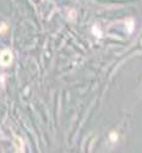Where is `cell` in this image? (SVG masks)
Segmentation results:
<instances>
[{"instance_id": "6da1fadb", "label": "cell", "mask_w": 142, "mask_h": 153, "mask_svg": "<svg viewBox=\"0 0 142 153\" xmlns=\"http://www.w3.org/2000/svg\"><path fill=\"white\" fill-rule=\"evenodd\" d=\"M12 62V53L11 50L9 49H5L0 53V65L6 68V66H10V64Z\"/></svg>"}, {"instance_id": "7a4b0ae2", "label": "cell", "mask_w": 142, "mask_h": 153, "mask_svg": "<svg viewBox=\"0 0 142 153\" xmlns=\"http://www.w3.org/2000/svg\"><path fill=\"white\" fill-rule=\"evenodd\" d=\"M14 143H15L16 149H17L19 152H22V149H23V143H22V140H21V138H19V137H16V138H15V141H14Z\"/></svg>"}, {"instance_id": "3957f363", "label": "cell", "mask_w": 142, "mask_h": 153, "mask_svg": "<svg viewBox=\"0 0 142 153\" xmlns=\"http://www.w3.org/2000/svg\"><path fill=\"white\" fill-rule=\"evenodd\" d=\"M6 30V25H3V27H0V32H3Z\"/></svg>"}]
</instances>
